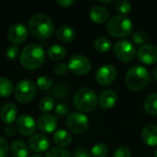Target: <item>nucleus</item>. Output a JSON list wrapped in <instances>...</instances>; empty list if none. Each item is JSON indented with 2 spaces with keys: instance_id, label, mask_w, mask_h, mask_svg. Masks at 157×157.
Returning <instances> with one entry per match:
<instances>
[{
  "instance_id": "f257e3e1",
  "label": "nucleus",
  "mask_w": 157,
  "mask_h": 157,
  "mask_svg": "<svg viewBox=\"0 0 157 157\" xmlns=\"http://www.w3.org/2000/svg\"><path fill=\"white\" fill-rule=\"evenodd\" d=\"M29 29L30 33L38 39H47L54 32V24L50 17L38 13L29 18Z\"/></svg>"
},
{
  "instance_id": "f03ea898",
  "label": "nucleus",
  "mask_w": 157,
  "mask_h": 157,
  "mask_svg": "<svg viewBox=\"0 0 157 157\" xmlns=\"http://www.w3.org/2000/svg\"><path fill=\"white\" fill-rule=\"evenodd\" d=\"M45 52L43 48L36 43L26 45L20 53V63L26 69L39 68L44 62Z\"/></svg>"
},
{
  "instance_id": "7ed1b4c3",
  "label": "nucleus",
  "mask_w": 157,
  "mask_h": 157,
  "mask_svg": "<svg viewBox=\"0 0 157 157\" xmlns=\"http://www.w3.org/2000/svg\"><path fill=\"white\" fill-rule=\"evenodd\" d=\"M151 81V75L147 68L142 65H133L126 73L125 82L127 86L133 91H139L145 87Z\"/></svg>"
},
{
  "instance_id": "20e7f679",
  "label": "nucleus",
  "mask_w": 157,
  "mask_h": 157,
  "mask_svg": "<svg viewBox=\"0 0 157 157\" xmlns=\"http://www.w3.org/2000/svg\"><path fill=\"white\" fill-rule=\"evenodd\" d=\"M133 25L127 16L125 15H114L107 22L108 32L116 38H122L132 33Z\"/></svg>"
},
{
  "instance_id": "39448f33",
  "label": "nucleus",
  "mask_w": 157,
  "mask_h": 157,
  "mask_svg": "<svg viewBox=\"0 0 157 157\" xmlns=\"http://www.w3.org/2000/svg\"><path fill=\"white\" fill-rule=\"evenodd\" d=\"M74 104L77 109L83 112H89L97 108L98 98L94 90L89 87H82L75 94Z\"/></svg>"
},
{
  "instance_id": "423d86ee",
  "label": "nucleus",
  "mask_w": 157,
  "mask_h": 157,
  "mask_svg": "<svg viewBox=\"0 0 157 157\" xmlns=\"http://www.w3.org/2000/svg\"><path fill=\"white\" fill-rule=\"evenodd\" d=\"M14 93L19 102H29L36 95V85L29 79H22L17 84Z\"/></svg>"
},
{
  "instance_id": "0eeeda50",
  "label": "nucleus",
  "mask_w": 157,
  "mask_h": 157,
  "mask_svg": "<svg viewBox=\"0 0 157 157\" xmlns=\"http://www.w3.org/2000/svg\"><path fill=\"white\" fill-rule=\"evenodd\" d=\"M116 56L122 62H131L137 54L134 44L128 40H121L114 45Z\"/></svg>"
},
{
  "instance_id": "6e6552de",
  "label": "nucleus",
  "mask_w": 157,
  "mask_h": 157,
  "mask_svg": "<svg viewBox=\"0 0 157 157\" xmlns=\"http://www.w3.org/2000/svg\"><path fill=\"white\" fill-rule=\"evenodd\" d=\"M66 123L70 131L75 133L80 134L84 133L88 128V119L87 117L81 112H72L68 115L66 119Z\"/></svg>"
},
{
  "instance_id": "1a4fd4ad",
  "label": "nucleus",
  "mask_w": 157,
  "mask_h": 157,
  "mask_svg": "<svg viewBox=\"0 0 157 157\" xmlns=\"http://www.w3.org/2000/svg\"><path fill=\"white\" fill-rule=\"evenodd\" d=\"M68 69H70L74 74L83 75H86L91 70L90 60L82 54H75L68 61Z\"/></svg>"
},
{
  "instance_id": "9d476101",
  "label": "nucleus",
  "mask_w": 157,
  "mask_h": 157,
  "mask_svg": "<svg viewBox=\"0 0 157 157\" xmlns=\"http://www.w3.org/2000/svg\"><path fill=\"white\" fill-rule=\"evenodd\" d=\"M117 75L116 68L109 63L101 65L96 74V80L102 86H108L114 82Z\"/></svg>"
},
{
  "instance_id": "9b49d317",
  "label": "nucleus",
  "mask_w": 157,
  "mask_h": 157,
  "mask_svg": "<svg viewBox=\"0 0 157 157\" xmlns=\"http://www.w3.org/2000/svg\"><path fill=\"white\" fill-rule=\"evenodd\" d=\"M28 28L23 23H15L7 30V38L13 44L23 42L28 37Z\"/></svg>"
},
{
  "instance_id": "f8f14e48",
  "label": "nucleus",
  "mask_w": 157,
  "mask_h": 157,
  "mask_svg": "<svg viewBox=\"0 0 157 157\" xmlns=\"http://www.w3.org/2000/svg\"><path fill=\"white\" fill-rule=\"evenodd\" d=\"M140 62L145 64H154L157 62V47L153 44H144L137 51Z\"/></svg>"
},
{
  "instance_id": "ddd939ff",
  "label": "nucleus",
  "mask_w": 157,
  "mask_h": 157,
  "mask_svg": "<svg viewBox=\"0 0 157 157\" xmlns=\"http://www.w3.org/2000/svg\"><path fill=\"white\" fill-rule=\"evenodd\" d=\"M35 120L28 114H21L16 121L17 130L23 135H31L36 131Z\"/></svg>"
},
{
  "instance_id": "4468645a",
  "label": "nucleus",
  "mask_w": 157,
  "mask_h": 157,
  "mask_svg": "<svg viewBox=\"0 0 157 157\" xmlns=\"http://www.w3.org/2000/svg\"><path fill=\"white\" fill-rule=\"evenodd\" d=\"M37 125L39 129L46 133H51L55 131L58 125V119L50 113L42 114L39 117Z\"/></svg>"
},
{
  "instance_id": "2eb2a0df",
  "label": "nucleus",
  "mask_w": 157,
  "mask_h": 157,
  "mask_svg": "<svg viewBox=\"0 0 157 157\" xmlns=\"http://www.w3.org/2000/svg\"><path fill=\"white\" fill-rule=\"evenodd\" d=\"M49 139L41 133L33 134L29 141V146L36 153H42L46 151L49 148Z\"/></svg>"
},
{
  "instance_id": "dca6fc26",
  "label": "nucleus",
  "mask_w": 157,
  "mask_h": 157,
  "mask_svg": "<svg viewBox=\"0 0 157 157\" xmlns=\"http://www.w3.org/2000/svg\"><path fill=\"white\" fill-rule=\"evenodd\" d=\"M118 101V95L113 89H105L101 92L98 98V103L105 109H111Z\"/></svg>"
},
{
  "instance_id": "f3484780",
  "label": "nucleus",
  "mask_w": 157,
  "mask_h": 157,
  "mask_svg": "<svg viewBox=\"0 0 157 157\" xmlns=\"http://www.w3.org/2000/svg\"><path fill=\"white\" fill-rule=\"evenodd\" d=\"M143 141L150 146H157V126L155 124H147L142 131Z\"/></svg>"
},
{
  "instance_id": "a211bd4d",
  "label": "nucleus",
  "mask_w": 157,
  "mask_h": 157,
  "mask_svg": "<svg viewBox=\"0 0 157 157\" xmlns=\"http://www.w3.org/2000/svg\"><path fill=\"white\" fill-rule=\"evenodd\" d=\"M17 109L13 103H6L0 110V119L6 124H11L17 118Z\"/></svg>"
},
{
  "instance_id": "6ab92c4d",
  "label": "nucleus",
  "mask_w": 157,
  "mask_h": 157,
  "mask_svg": "<svg viewBox=\"0 0 157 157\" xmlns=\"http://www.w3.org/2000/svg\"><path fill=\"white\" fill-rule=\"evenodd\" d=\"M90 18L98 24L105 23L109 18V10L103 6H94L89 12Z\"/></svg>"
},
{
  "instance_id": "aec40b11",
  "label": "nucleus",
  "mask_w": 157,
  "mask_h": 157,
  "mask_svg": "<svg viewBox=\"0 0 157 157\" xmlns=\"http://www.w3.org/2000/svg\"><path fill=\"white\" fill-rule=\"evenodd\" d=\"M9 151L14 157H28L29 155V145L22 141H14L9 146Z\"/></svg>"
},
{
  "instance_id": "412c9836",
  "label": "nucleus",
  "mask_w": 157,
  "mask_h": 157,
  "mask_svg": "<svg viewBox=\"0 0 157 157\" xmlns=\"http://www.w3.org/2000/svg\"><path fill=\"white\" fill-rule=\"evenodd\" d=\"M53 141L60 148L67 147L72 142V136L67 131L60 129L53 133Z\"/></svg>"
},
{
  "instance_id": "4be33fe9",
  "label": "nucleus",
  "mask_w": 157,
  "mask_h": 157,
  "mask_svg": "<svg viewBox=\"0 0 157 157\" xmlns=\"http://www.w3.org/2000/svg\"><path fill=\"white\" fill-rule=\"evenodd\" d=\"M56 36L62 41L70 42L75 38V30L68 25H63L56 30Z\"/></svg>"
},
{
  "instance_id": "5701e85b",
  "label": "nucleus",
  "mask_w": 157,
  "mask_h": 157,
  "mask_svg": "<svg viewBox=\"0 0 157 157\" xmlns=\"http://www.w3.org/2000/svg\"><path fill=\"white\" fill-rule=\"evenodd\" d=\"M47 53L51 59L58 61L64 58L66 55V49L61 44H52L48 48Z\"/></svg>"
},
{
  "instance_id": "b1692460",
  "label": "nucleus",
  "mask_w": 157,
  "mask_h": 157,
  "mask_svg": "<svg viewBox=\"0 0 157 157\" xmlns=\"http://www.w3.org/2000/svg\"><path fill=\"white\" fill-rule=\"evenodd\" d=\"M144 109L147 113L157 116V93L149 95L144 100Z\"/></svg>"
},
{
  "instance_id": "393cba45",
  "label": "nucleus",
  "mask_w": 157,
  "mask_h": 157,
  "mask_svg": "<svg viewBox=\"0 0 157 157\" xmlns=\"http://www.w3.org/2000/svg\"><path fill=\"white\" fill-rule=\"evenodd\" d=\"M94 47L99 52H107L111 49L112 43L106 37H98L94 42Z\"/></svg>"
},
{
  "instance_id": "a878e982",
  "label": "nucleus",
  "mask_w": 157,
  "mask_h": 157,
  "mask_svg": "<svg viewBox=\"0 0 157 157\" xmlns=\"http://www.w3.org/2000/svg\"><path fill=\"white\" fill-rule=\"evenodd\" d=\"M14 86L6 77H0V97H8L12 94Z\"/></svg>"
},
{
  "instance_id": "bb28decb",
  "label": "nucleus",
  "mask_w": 157,
  "mask_h": 157,
  "mask_svg": "<svg viewBox=\"0 0 157 157\" xmlns=\"http://www.w3.org/2000/svg\"><path fill=\"white\" fill-rule=\"evenodd\" d=\"M52 94L57 98H67L68 95L70 94V89L67 85L60 83L54 86V87L52 90Z\"/></svg>"
},
{
  "instance_id": "cd10ccee",
  "label": "nucleus",
  "mask_w": 157,
  "mask_h": 157,
  "mask_svg": "<svg viewBox=\"0 0 157 157\" xmlns=\"http://www.w3.org/2000/svg\"><path fill=\"white\" fill-rule=\"evenodd\" d=\"M54 107V100L51 97H44L39 102V109L45 113L51 111Z\"/></svg>"
},
{
  "instance_id": "c85d7f7f",
  "label": "nucleus",
  "mask_w": 157,
  "mask_h": 157,
  "mask_svg": "<svg viewBox=\"0 0 157 157\" xmlns=\"http://www.w3.org/2000/svg\"><path fill=\"white\" fill-rule=\"evenodd\" d=\"M108 155V147L102 143L96 144L91 149V155L93 157H106Z\"/></svg>"
},
{
  "instance_id": "c756f323",
  "label": "nucleus",
  "mask_w": 157,
  "mask_h": 157,
  "mask_svg": "<svg viewBox=\"0 0 157 157\" xmlns=\"http://www.w3.org/2000/svg\"><path fill=\"white\" fill-rule=\"evenodd\" d=\"M45 157H71L68 151L60 147H52L47 151Z\"/></svg>"
},
{
  "instance_id": "7c9ffc66",
  "label": "nucleus",
  "mask_w": 157,
  "mask_h": 157,
  "mask_svg": "<svg viewBox=\"0 0 157 157\" xmlns=\"http://www.w3.org/2000/svg\"><path fill=\"white\" fill-rule=\"evenodd\" d=\"M52 86V79L49 75H40L37 79V86L41 90H47Z\"/></svg>"
},
{
  "instance_id": "2f4dec72",
  "label": "nucleus",
  "mask_w": 157,
  "mask_h": 157,
  "mask_svg": "<svg viewBox=\"0 0 157 157\" xmlns=\"http://www.w3.org/2000/svg\"><path fill=\"white\" fill-rule=\"evenodd\" d=\"M115 8L122 15L127 14L132 9V3L128 0H117L115 2Z\"/></svg>"
},
{
  "instance_id": "473e14b6",
  "label": "nucleus",
  "mask_w": 157,
  "mask_h": 157,
  "mask_svg": "<svg viewBox=\"0 0 157 157\" xmlns=\"http://www.w3.org/2000/svg\"><path fill=\"white\" fill-rule=\"evenodd\" d=\"M132 40L136 44H139L142 46V45L145 44V42L148 40V35L144 30H137L133 33Z\"/></svg>"
},
{
  "instance_id": "72a5a7b5",
  "label": "nucleus",
  "mask_w": 157,
  "mask_h": 157,
  "mask_svg": "<svg viewBox=\"0 0 157 157\" xmlns=\"http://www.w3.org/2000/svg\"><path fill=\"white\" fill-rule=\"evenodd\" d=\"M19 55V48L16 44L9 45L6 50V56L9 60H15Z\"/></svg>"
},
{
  "instance_id": "f704fd0d",
  "label": "nucleus",
  "mask_w": 157,
  "mask_h": 157,
  "mask_svg": "<svg viewBox=\"0 0 157 157\" xmlns=\"http://www.w3.org/2000/svg\"><path fill=\"white\" fill-rule=\"evenodd\" d=\"M132 156V154H131V151L128 147L126 146H119L115 152H114V155L113 157H131Z\"/></svg>"
},
{
  "instance_id": "c9c22d12",
  "label": "nucleus",
  "mask_w": 157,
  "mask_h": 157,
  "mask_svg": "<svg viewBox=\"0 0 157 157\" xmlns=\"http://www.w3.org/2000/svg\"><path fill=\"white\" fill-rule=\"evenodd\" d=\"M8 150H9V146L6 140H5L3 137L0 136V157H6Z\"/></svg>"
},
{
  "instance_id": "e433bc0d",
  "label": "nucleus",
  "mask_w": 157,
  "mask_h": 157,
  "mask_svg": "<svg viewBox=\"0 0 157 157\" xmlns=\"http://www.w3.org/2000/svg\"><path fill=\"white\" fill-rule=\"evenodd\" d=\"M68 66L63 63H59L54 66V73L58 75H63L67 73Z\"/></svg>"
},
{
  "instance_id": "4c0bfd02",
  "label": "nucleus",
  "mask_w": 157,
  "mask_h": 157,
  "mask_svg": "<svg viewBox=\"0 0 157 157\" xmlns=\"http://www.w3.org/2000/svg\"><path fill=\"white\" fill-rule=\"evenodd\" d=\"M68 112V107L64 103H59L55 106V113L59 116H63Z\"/></svg>"
},
{
  "instance_id": "58836bf2",
  "label": "nucleus",
  "mask_w": 157,
  "mask_h": 157,
  "mask_svg": "<svg viewBox=\"0 0 157 157\" xmlns=\"http://www.w3.org/2000/svg\"><path fill=\"white\" fill-rule=\"evenodd\" d=\"M16 131H17V128L15 125H13L12 123L11 124H7L5 128V133L9 136V137H12L16 134Z\"/></svg>"
},
{
  "instance_id": "ea45409f",
  "label": "nucleus",
  "mask_w": 157,
  "mask_h": 157,
  "mask_svg": "<svg viewBox=\"0 0 157 157\" xmlns=\"http://www.w3.org/2000/svg\"><path fill=\"white\" fill-rule=\"evenodd\" d=\"M75 157H93L91 154L85 148H79L75 151Z\"/></svg>"
},
{
  "instance_id": "a19ab883",
  "label": "nucleus",
  "mask_w": 157,
  "mask_h": 157,
  "mask_svg": "<svg viewBox=\"0 0 157 157\" xmlns=\"http://www.w3.org/2000/svg\"><path fill=\"white\" fill-rule=\"evenodd\" d=\"M57 3L63 7H69L75 3V1L74 0H57Z\"/></svg>"
},
{
  "instance_id": "79ce46f5",
  "label": "nucleus",
  "mask_w": 157,
  "mask_h": 157,
  "mask_svg": "<svg viewBox=\"0 0 157 157\" xmlns=\"http://www.w3.org/2000/svg\"><path fill=\"white\" fill-rule=\"evenodd\" d=\"M153 75H154V76H155V78L157 80V67H155V69H154V72H153Z\"/></svg>"
},
{
  "instance_id": "37998d69",
  "label": "nucleus",
  "mask_w": 157,
  "mask_h": 157,
  "mask_svg": "<svg viewBox=\"0 0 157 157\" xmlns=\"http://www.w3.org/2000/svg\"><path fill=\"white\" fill-rule=\"evenodd\" d=\"M98 2H100V3H110L111 0H98Z\"/></svg>"
},
{
  "instance_id": "c03bdc74",
  "label": "nucleus",
  "mask_w": 157,
  "mask_h": 157,
  "mask_svg": "<svg viewBox=\"0 0 157 157\" xmlns=\"http://www.w3.org/2000/svg\"><path fill=\"white\" fill-rule=\"evenodd\" d=\"M30 157H43L41 155H39V154H35V155H32Z\"/></svg>"
},
{
  "instance_id": "a18cd8bd",
  "label": "nucleus",
  "mask_w": 157,
  "mask_h": 157,
  "mask_svg": "<svg viewBox=\"0 0 157 157\" xmlns=\"http://www.w3.org/2000/svg\"><path fill=\"white\" fill-rule=\"evenodd\" d=\"M155 157H157V147L155 148Z\"/></svg>"
}]
</instances>
